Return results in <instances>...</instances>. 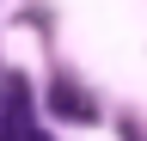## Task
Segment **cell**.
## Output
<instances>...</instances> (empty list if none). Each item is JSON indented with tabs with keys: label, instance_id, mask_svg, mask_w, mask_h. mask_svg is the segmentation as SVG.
I'll return each mask as SVG.
<instances>
[{
	"label": "cell",
	"instance_id": "obj_1",
	"mask_svg": "<svg viewBox=\"0 0 147 141\" xmlns=\"http://www.w3.org/2000/svg\"><path fill=\"white\" fill-rule=\"evenodd\" d=\"M49 111L61 117V123H80V129L98 123V104H92V92H86L74 74H55V80H49Z\"/></svg>",
	"mask_w": 147,
	"mask_h": 141
}]
</instances>
